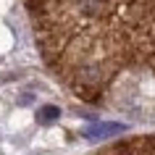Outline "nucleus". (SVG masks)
<instances>
[{"instance_id":"1","label":"nucleus","mask_w":155,"mask_h":155,"mask_svg":"<svg viewBox=\"0 0 155 155\" xmlns=\"http://www.w3.org/2000/svg\"><path fill=\"white\" fill-rule=\"evenodd\" d=\"M126 129L124 124H97V126H92V129L84 131V137L90 139H100V137H108V134H121Z\"/></svg>"},{"instance_id":"2","label":"nucleus","mask_w":155,"mask_h":155,"mask_svg":"<svg viewBox=\"0 0 155 155\" xmlns=\"http://www.w3.org/2000/svg\"><path fill=\"white\" fill-rule=\"evenodd\" d=\"M61 116V110H58L55 105H42L40 110H37V118H40V124H53Z\"/></svg>"}]
</instances>
